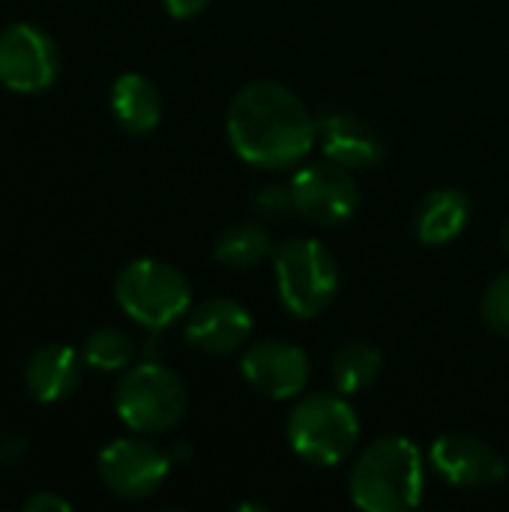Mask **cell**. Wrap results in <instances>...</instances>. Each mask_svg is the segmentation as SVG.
I'll use <instances>...</instances> for the list:
<instances>
[{
	"mask_svg": "<svg viewBox=\"0 0 509 512\" xmlns=\"http://www.w3.org/2000/svg\"><path fill=\"white\" fill-rule=\"evenodd\" d=\"M171 18H195L198 12L207 9L210 0H162Z\"/></svg>",
	"mask_w": 509,
	"mask_h": 512,
	"instance_id": "cell-24",
	"label": "cell"
},
{
	"mask_svg": "<svg viewBox=\"0 0 509 512\" xmlns=\"http://www.w3.org/2000/svg\"><path fill=\"white\" fill-rule=\"evenodd\" d=\"M471 219V198L459 189L432 192L417 213V237L429 246L456 240Z\"/></svg>",
	"mask_w": 509,
	"mask_h": 512,
	"instance_id": "cell-16",
	"label": "cell"
},
{
	"mask_svg": "<svg viewBox=\"0 0 509 512\" xmlns=\"http://www.w3.org/2000/svg\"><path fill=\"white\" fill-rule=\"evenodd\" d=\"M225 123L234 153L264 171L297 165L318 138L303 99L276 81H252L237 90Z\"/></svg>",
	"mask_w": 509,
	"mask_h": 512,
	"instance_id": "cell-1",
	"label": "cell"
},
{
	"mask_svg": "<svg viewBox=\"0 0 509 512\" xmlns=\"http://www.w3.org/2000/svg\"><path fill=\"white\" fill-rule=\"evenodd\" d=\"M84 363L96 372H120L132 363L135 357V345L132 339L117 330V327H99L84 339Z\"/></svg>",
	"mask_w": 509,
	"mask_h": 512,
	"instance_id": "cell-19",
	"label": "cell"
},
{
	"mask_svg": "<svg viewBox=\"0 0 509 512\" xmlns=\"http://www.w3.org/2000/svg\"><path fill=\"white\" fill-rule=\"evenodd\" d=\"M111 111L129 135H147L162 120V99L147 75L123 72L111 87Z\"/></svg>",
	"mask_w": 509,
	"mask_h": 512,
	"instance_id": "cell-15",
	"label": "cell"
},
{
	"mask_svg": "<svg viewBox=\"0 0 509 512\" xmlns=\"http://www.w3.org/2000/svg\"><path fill=\"white\" fill-rule=\"evenodd\" d=\"M84 366L87 363L81 351L60 345V342H48L30 354L24 366V387L33 402H42V405L63 402L81 387Z\"/></svg>",
	"mask_w": 509,
	"mask_h": 512,
	"instance_id": "cell-14",
	"label": "cell"
},
{
	"mask_svg": "<svg viewBox=\"0 0 509 512\" xmlns=\"http://www.w3.org/2000/svg\"><path fill=\"white\" fill-rule=\"evenodd\" d=\"M291 192H294L297 213L324 228L345 225L348 219H354L360 207L357 180L348 174L345 165L330 159L297 171V177L291 180Z\"/></svg>",
	"mask_w": 509,
	"mask_h": 512,
	"instance_id": "cell-9",
	"label": "cell"
},
{
	"mask_svg": "<svg viewBox=\"0 0 509 512\" xmlns=\"http://www.w3.org/2000/svg\"><path fill=\"white\" fill-rule=\"evenodd\" d=\"M117 306L141 327L159 333L180 321L192 306V288L186 276L156 258H138L117 273Z\"/></svg>",
	"mask_w": 509,
	"mask_h": 512,
	"instance_id": "cell-3",
	"label": "cell"
},
{
	"mask_svg": "<svg viewBox=\"0 0 509 512\" xmlns=\"http://www.w3.org/2000/svg\"><path fill=\"white\" fill-rule=\"evenodd\" d=\"M24 453H27V441H24L21 435H6V438H0V462H3V465L21 462Z\"/></svg>",
	"mask_w": 509,
	"mask_h": 512,
	"instance_id": "cell-23",
	"label": "cell"
},
{
	"mask_svg": "<svg viewBox=\"0 0 509 512\" xmlns=\"http://www.w3.org/2000/svg\"><path fill=\"white\" fill-rule=\"evenodd\" d=\"M174 459L141 438H117L99 453L102 486L123 501H144L168 480Z\"/></svg>",
	"mask_w": 509,
	"mask_h": 512,
	"instance_id": "cell-8",
	"label": "cell"
},
{
	"mask_svg": "<svg viewBox=\"0 0 509 512\" xmlns=\"http://www.w3.org/2000/svg\"><path fill=\"white\" fill-rule=\"evenodd\" d=\"M360 438V423L354 408L342 396L315 393L306 396L288 420L291 450L318 468H333L345 462Z\"/></svg>",
	"mask_w": 509,
	"mask_h": 512,
	"instance_id": "cell-4",
	"label": "cell"
},
{
	"mask_svg": "<svg viewBox=\"0 0 509 512\" xmlns=\"http://www.w3.org/2000/svg\"><path fill=\"white\" fill-rule=\"evenodd\" d=\"M255 210L267 219H276V216H288L297 210L294 204V192L291 186H267L255 195Z\"/></svg>",
	"mask_w": 509,
	"mask_h": 512,
	"instance_id": "cell-21",
	"label": "cell"
},
{
	"mask_svg": "<svg viewBox=\"0 0 509 512\" xmlns=\"http://www.w3.org/2000/svg\"><path fill=\"white\" fill-rule=\"evenodd\" d=\"M315 132L324 156L345 168H372L387 153L381 135L351 111L324 108L315 120Z\"/></svg>",
	"mask_w": 509,
	"mask_h": 512,
	"instance_id": "cell-12",
	"label": "cell"
},
{
	"mask_svg": "<svg viewBox=\"0 0 509 512\" xmlns=\"http://www.w3.org/2000/svg\"><path fill=\"white\" fill-rule=\"evenodd\" d=\"M351 501L366 512L414 510L423 498V456L402 435L372 441L351 468Z\"/></svg>",
	"mask_w": 509,
	"mask_h": 512,
	"instance_id": "cell-2",
	"label": "cell"
},
{
	"mask_svg": "<svg viewBox=\"0 0 509 512\" xmlns=\"http://www.w3.org/2000/svg\"><path fill=\"white\" fill-rule=\"evenodd\" d=\"M429 462L450 486L459 489H489L507 474L504 456L483 438L465 432L441 435L429 450Z\"/></svg>",
	"mask_w": 509,
	"mask_h": 512,
	"instance_id": "cell-10",
	"label": "cell"
},
{
	"mask_svg": "<svg viewBox=\"0 0 509 512\" xmlns=\"http://www.w3.org/2000/svg\"><path fill=\"white\" fill-rule=\"evenodd\" d=\"M273 252V240L261 225H231L216 240V261L228 270H252Z\"/></svg>",
	"mask_w": 509,
	"mask_h": 512,
	"instance_id": "cell-18",
	"label": "cell"
},
{
	"mask_svg": "<svg viewBox=\"0 0 509 512\" xmlns=\"http://www.w3.org/2000/svg\"><path fill=\"white\" fill-rule=\"evenodd\" d=\"M504 246H507V252H509V222H507V228H504Z\"/></svg>",
	"mask_w": 509,
	"mask_h": 512,
	"instance_id": "cell-25",
	"label": "cell"
},
{
	"mask_svg": "<svg viewBox=\"0 0 509 512\" xmlns=\"http://www.w3.org/2000/svg\"><path fill=\"white\" fill-rule=\"evenodd\" d=\"M483 318L492 333L509 339V273H501L489 285V291L483 297Z\"/></svg>",
	"mask_w": 509,
	"mask_h": 512,
	"instance_id": "cell-20",
	"label": "cell"
},
{
	"mask_svg": "<svg viewBox=\"0 0 509 512\" xmlns=\"http://www.w3.org/2000/svg\"><path fill=\"white\" fill-rule=\"evenodd\" d=\"M273 267L282 306L297 318L321 315L339 291V264L318 240H291L279 246Z\"/></svg>",
	"mask_w": 509,
	"mask_h": 512,
	"instance_id": "cell-6",
	"label": "cell"
},
{
	"mask_svg": "<svg viewBox=\"0 0 509 512\" xmlns=\"http://www.w3.org/2000/svg\"><path fill=\"white\" fill-rule=\"evenodd\" d=\"M252 333V315L237 300L213 297L198 303L186 318V342L204 354H234Z\"/></svg>",
	"mask_w": 509,
	"mask_h": 512,
	"instance_id": "cell-13",
	"label": "cell"
},
{
	"mask_svg": "<svg viewBox=\"0 0 509 512\" xmlns=\"http://www.w3.org/2000/svg\"><path fill=\"white\" fill-rule=\"evenodd\" d=\"M24 510L27 512H69L72 510V504H69L66 498L54 495V492H39V495L27 498Z\"/></svg>",
	"mask_w": 509,
	"mask_h": 512,
	"instance_id": "cell-22",
	"label": "cell"
},
{
	"mask_svg": "<svg viewBox=\"0 0 509 512\" xmlns=\"http://www.w3.org/2000/svg\"><path fill=\"white\" fill-rule=\"evenodd\" d=\"M114 411L132 432L162 435L183 420L186 387L171 369L159 363H141L120 378L114 390Z\"/></svg>",
	"mask_w": 509,
	"mask_h": 512,
	"instance_id": "cell-5",
	"label": "cell"
},
{
	"mask_svg": "<svg viewBox=\"0 0 509 512\" xmlns=\"http://www.w3.org/2000/svg\"><path fill=\"white\" fill-rule=\"evenodd\" d=\"M60 75L57 42L33 24H9L0 30V84L15 93H42Z\"/></svg>",
	"mask_w": 509,
	"mask_h": 512,
	"instance_id": "cell-7",
	"label": "cell"
},
{
	"mask_svg": "<svg viewBox=\"0 0 509 512\" xmlns=\"http://www.w3.org/2000/svg\"><path fill=\"white\" fill-rule=\"evenodd\" d=\"M240 372L255 393L267 399H294L309 381V357L291 342L270 339L252 345L243 354Z\"/></svg>",
	"mask_w": 509,
	"mask_h": 512,
	"instance_id": "cell-11",
	"label": "cell"
},
{
	"mask_svg": "<svg viewBox=\"0 0 509 512\" xmlns=\"http://www.w3.org/2000/svg\"><path fill=\"white\" fill-rule=\"evenodd\" d=\"M381 351L366 342H348L333 357V384L339 393L354 396L369 390L381 375Z\"/></svg>",
	"mask_w": 509,
	"mask_h": 512,
	"instance_id": "cell-17",
	"label": "cell"
}]
</instances>
